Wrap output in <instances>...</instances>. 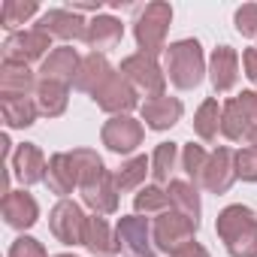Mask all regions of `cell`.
Returning a JSON list of instances; mask_svg holds the SVG:
<instances>
[{
  "mask_svg": "<svg viewBox=\"0 0 257 257\" xmlns=\"http://www.w3.org/2000/svg\"><path fill=\"white\" fill-rule=\"evenodd\" d=\"M70 155H73V164L79 170V191H82L85 206L94 209V215H112L118 209L115 176H109L100 155L91 152V149H76Z\"/></svg>",
  "mask_w": 257,
  "mask_h": 257,
  "instance_id": "obj_1",
  "label": "cell"
},
{
  "mask_svg": "<svg viewBox=\"0 0 257 257\" xmlns=\"http://www.w3.org/2000/svg\"><path fill=\"white\" fill-rule=\"evenodd\" d=\"M230 257H257V215L248 206H227L215 224Z\"/></svg>",
  "mask_w": 257,
  "mask_h": 257,
  "instance_id": "obj_2",
  "label": "cell"
},
{
  "mask_svg": "<svg viewBox=\"0 0 257 257\" xmlns=\"http://www.w3.org/2000/svg\"><path fill=\"white\" fill-rule=\"evenodd\" d=\"M167 73L170 82L182 91L197 88L203 73H206V61H203V49L197 40H179L167 49Z\"/></svg>",
  "mask_w": 257,
  "mask_h": 257,
  "instance_id": "obj_3",
  "label": "cell"
},
{
  "mask_svg": "<svg viewBox=\"0 0 257 257\" xmlns=\"http://www.w3.org/2000/svg\"><path fill=\"white\" fill-rule=\"evenodd\" d=\"M170 22H173V7L170 4H149L140 19H137V43L146 55H158L167 40V31H170Z\"/></svg>",
  "mask_w": 257,
  "mask_h": 257,
  "instance_id": "obj_4",
  "label": "cell"
},
{
  "mask_svg": "<svg viewBox=\"0 0 257 257\" xmlns=\"http://www.w3.org/2000/svg\"><path fill=\"white\" fill-rule=\"evenodd\" d=\"M121 76L131 82L134 88L152 94V97H161L164 94V85H167V76L161 73V64L155 55H131V58H124L121 61Z\"/></svg>",
  "mask_w": 257,
  "mask_h": 257,
  "instance_id": "obj_5",
  "label": "cell"
},
{
  "mask_svg": "<svg viewBox=\"0 0 257 257\" xmlns=\"http://www.w3.org/2000/svg\"><path fill=\"white\" fill-rule=\"evenodd\" d=\"M197 227H200V221H194V218H188L185 212L176 209V212H161L152 233H155L158 248L167 251V254H173L176 248H182L185 242L194 239V230Z\"/></svg>",
  "mask_w": 257,
  "mask_h": 257,
  "instance_id": "obj_6",
  "label": "cell"
},
{
  "mask_svg": "<svg viewBox=\"0 0 257 257\" xmlns=\"http://www.w3.org/2000/svg\"><path fill=\"white\" fill-rule=\"evenodd\" d=\"M52 49V37L40 28H31V31H16L13 37H7L4 43V61H13V64H31V61H40L46 52ZM46 61V58H43Z\"/></svg>",
  "mask_w": 257,
  "mask_h": 257,
  "instance_id": "obj_7",
  "label": "cell"
},
{
  "mask_svg": "<svg viewBox=\"0 0 257 257\" xmlns=\"http://www.w3.org/2000/svg\"><path fill=\"white\" fill-rule=\"evenodd\" d=\"M115 236H118V248L127 257H155V248H152L155 233L149 230V218H143V215L121 218Z\"/></svg>",
  "mask_w": 257,
  "mask_h": 257,
  "instance_id": "obj_8",
  "label": "cell"
},
{
  "mask_svg": "<svg viewBox=\"0 0 257 257\" xmlns=\"http://www.w3.org/2000/svg\"><path fill=\"white\" fill-rule=\"evenodd\" d=\"M49 227H52V233H55L58 242H64V245H79V242H85L88 218L82 215L79 203L61 200V203L52 209V215H49Z\"/></svg>",
  "mask_w": 257,
  "mask_h": 257,
  "instance_id": "obj_9",
  "label": "cell"
},
{
  "mask_svg": "<svg viewBox=\"0 0 257 257\" xmlns=\"http://www.w3.org/2000/svg\"><path fill=\"white\" fill-rule=\"evenodd\" d=\"M103 146L115 155H131L143 143V124L131 115H115L103 124Z\"/></svg>",
  "mask_w": 257,
  "mask_h": 257,
  "instance_id": "obj_10",
  "label": "cell"
},
{
  "mask_svg": "<svg viewBox=\"0 0 257 257\" xmlns=\"http://www.w3.org/2000/svg\"><path fill=\"white\" fill-rule=\"evenodd\" d=\"M94 103L106 112H115V115H124L137 106V88L127 82L121 73H112L97 91H94Z\"/></svg>",
  "mask_w": 257,
  "mask_h": 257,
  "instance_id": "obj_11",
  "label": "cell"
},
{
  "mask_svg": "<svg viewBox=\"0 0 257 257\" xmlns=\"http://www.w3.org/2000/svg\"><path fill=\"white\" fill-rule=\"evenodd\" d=\"M233 182H236V155H233L230 149H218V152H212L200 185L209 188L212 194H224V191H230Z\"/></svg>",
  "mask_w": 257,
  "mask_h": 257,
  "instance_id": "obj_12",
  "label": "cell"
},
{
  "mask_svg": "<svg viewBox=\"0 0 257 257\" xmlns=\"http://www.w3.org/2000/svg\"><path fill=\"white\" fill-rule=\"evenodd\" d=\"M37 28L46 31L49 37H61V40H85L88 37V22L82 16H76L73 10H49Z\"/></svg>",
  "mask_w": 257,
  "mask_h": 257,
  "instance_id": "obj_13",
  "label": "cell"
},
{
  "mask_svg": "<svg viewBox=\"0 0 257 257\" xmlns=\"http://www.w3.org/2000/svg\"><path fill=\"white\" fill-rule=\"evenodd\" d=\"M0 212H4V221L16 230L34 227L37 218H40V206L28 191H10L4 197V203H0Z\"/></svg>",
  "mask_w": 257,
  "mask_h": 257,
  "instance_id": "obj_14",
  "label": "cell"
},
{
  "mask_svg": "<svg viewBox=\"0 0 257 257\" xmlns=\"http://www.w3.org/2000/svg\"><path fill=\"white\" fill-rule=\"evenodd\" d=\"M79 64H82V58L76 55V49H73V46H61V49L49 52V58H46L43 67H40V76H43V82L70 85V82L76 79V73H79Z\"/></svg>",
  "mask_w": 257,
  "mask_h": 257,
  "instance_id": "obj_15",
  "label": "cell"
},
{
  "mask_svg": "<svg viewBox=\"0 0 257 257\" xmlns=\"http://www.w3.org/2000/svg\"><path fill=\"white\" fill-rule=\"evenodd\" d=\"M46 170H49V164H46L43 152L34 143H25V146L16 149V155H13V173H16V179L22 185L46 182Z\"/></svg>",
  "mask_w": 257,
  "mask_h": 257,
  "instance_id": "obj_16",
  "label": "cell"
},
{
  "mask_svg": "<svg viewBox=\"0 0 257 257\" xmlns=\"http://www.w3.org/2000/svg\"><path fill=\"white\" fill-rule=\"evenodd\" d=\"M46 185H49V191H55L58 197L73 194V188L79 185V170H76V164H73V155H70V152H58V155H52V158H49Z\"/></svg>",
  "mask_w": 257,
  "mask_h": 257,
  "instance_id": "obj_17",
  "label": "cell"
},
{
  "mask_svg": "<svg viewBox=\"0 0 257 257\" xmlns=\"http://www.w3.org/2000/svg\"><path fill=\"white\" fill-rule=\"evenodd\" d=\"M209 79L215 91H230L239 79V58L230 46H218L209 61Z\"/></svg>",
  "mask_w": 257,
  "mask_h": 257,
  "instance_id": "obj_18",
  "label": "cell"
},
{
  "mask_svg": "<svg viewBox=\"0 0 257 257\" xmlns=\"http://www.w3.org/2000/svg\"><path fill=\"white\" fill-rule=\"evenodd\" d=\"M182 118V103L176 97H149L143 103V121L152 127V131H167V127H173L176 121Z\"/></svg>",
  "mask_w": 257,
  "mask_h": 257,
  "instance_id": "obj_19",
  "label": "cell"
},
{
  "mask_svg": "<svg viewBox=\"0 0 257 257\" xmlns=\"http://www.w3.org/2000/svg\"><path fill=\"white\" fill-rule=\"evenodd\" d=\"M121 37H124V25H121L118 19H112V16H97L94 22H88V37H85V43L100 55V52H106V49H115V46L121 43Z\"/></svg>",
  "mask_w": 257,
  "mask_h": 257,
  "instance_id": "obj_20",
  "label": "cell"
},
{
  "mask_svg": "<svg viewBox=\"0 0 257 257\" xmlns=\"http://www.w3.org/2000/svg\"><path fill=\"white\" fill-rule=\"evenodd\" d=\"M109 76H112L109 61H106L103 55L91 52L88 58H82V64H79V73H76L73 85H76L79 91H85V94H94V91H97V88H100Z\"/></svg>",
  "mask_w": 257,
  "mask_h": 257,
  "instance_id": "obj_21",
  "label": "cell"
},
{
  "mask_svg": "<svg viewBox=\"0 0 257 257\" xmlns=\"http://www.w3.org/2000/svg\"><path fill=\"white\" fill-rule=\"evenodd\" d=\"M31 91L37 94V82H34V73L28 70V64L4 61V67H0V94L31 97Z\"/></svg>",
  "mask_w": 257,
  "mask_h": 257,
  "instance_id": "obj_22",
  "label": "cell"
},
{
  "mask_svg": "<svg viewBox=\"0 0 257 257\" xmlns=\"http://www.w3.org/2000/svg\"><path fill=\"white\" fill-rule=\"evenodd\" d=\"M0 112L10 127H31L40 115L34 97H16V94H0Z\"/></svg>",
  "mask_w": 257,
  "mask_h": 257,
  "instance_id": "obj_23",
  "label": "cell"
},
{
  "mask_svg": "<svg viewBox=\"0 0 257 257\" xmlns=\"http://www.w3.org/2000/svg\"><path fill=\"white\" fill-rule=\"evenodd\" d=\"M91 254H100V257H109L118 251V236L109 233V224L103 215H94L88 218V227H85V242H82Z\"/></svg>",
  "mask_w": 257,
  "mask_h": 257,
  "instance_id": "obj_24",
  "label": "cell"
},
{
  "mask_svg": "<svg viewBox=\"0 0 257 257\" xmlns=\"http://www.w3.org/2000/svg\"><path fill=\"white\" fill-rule=\"evenodd\" d=\"M254 131L251 118L242 112V106L236 103V97H230L224 106H221V134L227 140H248V134Z\"/></svg>",
  "mask_w": 257,
  "mask_h": 257,
  "instance_id": "obj_25",
  "label": "cell"
},
{
  "mask_svg": "<svg viewBox=\"0 0 257 257\" xmlns=\"http://www.w3.org/2000/svg\"><path fill=\"white\" fill-rule=\"evenodd\" d=\"M34 100H37L40 115L58 118V115L67 109V85H61V82H40Z\"/></svg>",
  "mask_w": 257,
  "mask_h": 257,
  "instance_id": "obj_26",
  "label": "cell"
},
{
  "mask_svg": "<svg viewBox=\"0 0 257 257\" xmlns=\"http://www.w3.org/2000/svg\"><path fill=\"white\" fill-rule=\"evenodd\" d=\"M194 131H197V137L206 140V143H212V140L218 137V131H221V109H218V100L209 97V100L197 109V115H194Z\"/></svg>",
  "mask_w": 257,
  "mask_h": 257,
  "instance_id": "obj_27",
  "label": "cell"
},
{
  "mask_svg": "<svg viewBox=\"0 0 257 257\" xmlns=\"http://www.w3.org/2000/svg\"><path fill=\"white\" fill-rule=\"evenodd\" d=\"M167 197H170V203L179 212H185L188 218L200 221V197H197V188H191L188 182H170L167 185Z\"/></svg>",
  "mask_w": 257,
  "mask_h": 257,
  "instance_id": "obj_28",
  "label": "cell"
},
{
  "mask_svg": "<svg viewBox=\"0 0 257 257\" xmlns=\"http://www.w3.org/2000/svg\"><path fill=\"white\" fill-rule=\"evenodd\" d=\"M176 158H179V149L176 143H161L155 149V158H152V176L158 185H170L173 179V170H176Z\"/></svg>",
  "mask_w": 257,
  "mask_h": 257,
  "instance_id": "obj_29",
  "label": "cell"
},
{
  "mask_svg": "<svg viewBox=\"0 0 257 257\" xmlns=\"http://www.w3.org/2000/svg\"><path fill=\"white\" fill-rule=\"evenodd\" d=\"M37 10H40V7L34 4V0H4V7H0V22H4V28L16 31V28H22L28 19H34Z\"/></svg>",
  "mask_w": 257,
  "mask_h": 257,
  "instance_id": "obj_30",
  "label": "cell"
},
{
  "mask_svg": "<svg viewBox=\"0 0 257 257\" xmlns=\"http://www.w3.org/2000/svg\"><path fill=\"white\" fill-rule=\"evenodd\" d=\"M146 170H149V161H146V158H134L131 164H124V167L115 173V188H118V194H121V191L140 188V182L146 179Z\"/></svg>",
  "mask_w": 257,
  "mask_h": 257,
  "instance_id": "obj_31",
  "label": "cell"
},
{
  "mask_svg": "<svg viewBox=\"0 0 257 257\" xmlns=\"http://www.w3.org/2000/svg\"><path fill=\"white\" fill-rule=\"evenodd\" d=\"M134 206H137V212L143 215H152V212H164L167 206H170V197H167V191H161L158 185H149V188H140V194L134 197Z\"/></svg>",
  "mask_w": 257,
  "mask_h": 257,
  "instance_id": "obj_32",
  "label": "cell"
},
{
  "mask_svg": "<svg viewBox=\"0 0 257 257\" xmlns=\"http://www.w3.org/2000/svg\"><path fill=\"white\" fill-rule=\"evenodd\" d=\"M206 164H209V155L203 152V146H185V152H182V167H185V173H188L194 182H203Z\"/></svg>",
  "mask_w": 257,
  "mask_h": 257,
  "instance_id": "obj_33",
  "label": "cell"
},
{
  "mask_svg": "<svg viewBox=\"0 0 257 257\" xmlns=\"http://www.w3.org/2000/svg\"><path fill=\"white\" fill-rule=\"evenodd\" d=\"M236 179L257 182V149H242V152H236Z\"/></svg>",
  "mask_w": 257,
  "mask_h": 257,
  "instance_id": "obj_34",
  "label": "cell"
},
{
  "mask_svg": "<svg viewBox=\"0 0 257 257\" xmlns=\"http://www.w3.org/2000/svg\"><path fill=\"white\" fill-rule=\"evenodd\" d=\"M236 31L242 37H257V4H245L236 10Z\"/></svg>",
  "mask_w": 257,
  "mask_h": 257,
  "instance_id": "obj_35",
  "label": "cell"
},
{
  "mask_svg": "<svg viewBox=\"0 0 257 257\" xmlns=\"http://www.w3.org/2000/svg\"><path fill=\"white\" fill-rule=\"evenodd\" d=\"M10 257H49V254H46V248H43L37 239L19 236V239L13 242V248H10Z\"/></svg>",
  "mask_w": 257,
  "mask_h": 257,
  "instance_id": "obj_36",
  "label": "cell"
},
{
  "mask_svg": "<svg viewBox=\"0 0 257 257\" xmlns=\"http://www.w3.org/2000/svg\"><path fill=\"white\" fill-rule=\"evenodd\" d=\"M236 103L242 106V112L251 118V124L257 127V91H242L239 97H236Z\"/></svg>",
  "mask_w": 257,
  "mask_h": 257,
  "instance_id": "obj_37",
  "label": "cell"
},
{
  "mask_svg": "<svg viewBox=\"0 0 257 257\" xmlns=\"http://www.w3.org/2000/svg\"><path fill=\"white\" fill-rule=\"evenodd\" d=\"M170 257H209V251H206L200 242H194V239H191V242H185L182 248H176Z\"/></svg>",
  "mask_w": 257,
  "mask_h": 257,
  "instance_id": "obj_38",
  "label": "cell"
},
{
  "mask_svg": "<svg viewBox=\"0 0 257 257\" xmlns=\"http://www.w3.org/2000/svg\"><path fill=\"white\" fill-rule=\"evenodd\" d=\"M242 67H245V76L257 85V49H245V55H242Z\"/></svg>",
  "mask_w": 257,
  "mask_h": 257,
  "instance_id": "obj_39",
  "label": "cell"
},
{
  "mask_svg": "<svg viewBox=\"0 0 257 257\" xmlns=\"http://www.w3.org/2000/svg\"><path fill=\"white\" fill-rule=\"evenodd\" d=\"M248 143H251V149H257V127H254V131L248 134Z\"/></svg>",
  "mask_w": 257,
  "mask_h": 257,
  "instance_id": "obj_40",
  "label": "cell"
},
{
  "mask_svg": "<svg viewBox=\"0 0 257 257\" xmlns=\"http://www.w3.org/2000/svg\"><path fill=\"white\" fill-rule=\"evenodd\" d=\"M58 257H73V254H58Z\"/></svg>",
  "mask_w": 257,
  "mask_h": 257,
  "instance_id": "obj_41",
  "label": "cell"
}]
</instances>
